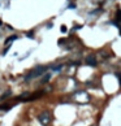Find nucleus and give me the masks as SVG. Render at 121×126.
<instances>
[{
	"instance_id": "1a4fd4ad",
	"label": "nucleus",
	"mask_w": 121,
	"mask_h": 126,
	"mask_svg": "<svg viewBox=\"0 0 121 126\" xmlns=\"http://www.w3.org/2000/svg\"><path fill=\"white\" fill-rule=\"evenodd\" d=\"M119 21H120V10H117V12H116V21L115 22L119 24Z\"/></svg>"
},
{
	"instance_id": "0eeeda50",
	"label": "nucleus",
	"mask_w": 121,
	"mask_h": 126,
	"mask_svg": "<svg viewBox=\"0 0 121 126\" xmlns=\"http://www.w3.org/2000/svg\"><path fill=\"white\" fill-rule=\"evenodd\" d=\"M51 69L54 70V72H60V70L63 69V65H54V66L51 68Z\"/></svg>"
},
{
	"instance_id": "4468645a",
	"label": "nucleus",
	"mask_w": 121,
	"mask_h": 126,
	"mask_svg": "<svg viewBox=\"0 0 121 126\" xmlns=\"http://www.w3.org/2000/svg\"><path fill=\"white\" fill-rule=\"evenodd\" d=\"M52 26H54V25H52V24H48V25H47V29H51Z\"/></svg>"
},
{
	"instance_id": "f8f14e48",
	"label": "nucleus",
	"mask_w": 121,
	"mask_h": 126,
	"mask_svg": "<svg viewBox=\"0 0 121 126\" xmlns=\"http://www.w3.org/2000/svg\"><path fill=\"white\" fill-rule=\"evenodd\" d=\"M66 30H68V29L65 27V25H63V26H61V33H66Z\"/></svg>"
},
{
	"instance_id": "20e7f679",
	"label": "nucleus",
	"mask_w": 121,
	"mask_h": 126,
	"mask_svg": "<svg viewBox=\"0 0 121 126\" xmlns=\"http://www.w3.org/2000/svg\"><path fill=\"white\" fill-rule=\"evenodd\" d=\"M16 39H18V35H10L9 38H7V39H5L4 43H5V45H7V44H9V43H12V42L16 40Z\"/></svg>"
},
{
	"instance_id": "9d476101",
	"label": "nucleus",
	"mask_w": 121,
	"mask_h": 126,
	"mask_svg": "<svg viewBox=\"0 0 121 126\" xmlns=\"http://www.w3.org/2000/svg\"><path fill=\"white\" fill-rule=\"evenodd\" d=\"M9 49H10V45H7V47L4 48V51H3V56H4V55H7V52H8Z\"/></svg>"
},
{
	"instance_id": "423d86ee",
	"label": "nucleus",
	"mask_w": 121,
	"mask_h": 126,
	"mask_svg": "<svg viewBox=\"0 0 121 126\" xmlns=\"http://www.w3.org/2000/svg\"><path fill=\"white\" fill-rule=\"evenodd\" d=\"M10 95H12V90H8L7 92H4V94L1 95V96H0V100H5V98L10 96Z\"/></svg>"
},
{
	"instance_id": "6e6552de",
	"label": "nucleus",
	"mask_w": 121,
	"mask_h": 126,
	"mask_svg": "<svg viewBox=\"0 0 121 126\" xmlns=\"http://www.w3.org/2000/svg\"><path fill=\"white\" fill-rule=\"evenodd\" d=\"M26 36H28V38H30V39H34V31H33V30H30V31H28V33H26Z\"/></svg>"
},
{
	"instance_id": "9b49d317",
	"label": "nucleus",
	"mask_w": 121,
	"mask_h": 126,
	"mask_svg": "<svg viewBox=\"0 0 121 126\" xmlns=\"http://www.w3.org/2000/svg\"><path fill=\"white\" fill-rule=\"evenodd\" d=\"M68 8H69V9H75V4H73V3H72V4L68 5Z\"/></svg>"
},
{
	"instance_id": "f257e3e1",
	"label": "nucleus",
	"mask_w": 121,
	"mask_h": 126,
	"mask_svg": "<svg viewBox=\"0 0 121 126\" xmlns=\"http://www.w3.org/2000/svg\"><path fill=\"white\" fill-rule=\"evenodd\" d=\"M46 70H47V66H43V65L33 68V69L25 75V81L29 82V81H31V79H34V78H38L39 75H42V74L46 73Z\"/></svg>"
},
{
	"instance_id": "ddd939ff",
	"label": "nucleus",
	"mask_w": 121,
	"mask_h": 126,
	"mask_svg": "<svg viewBox=\"0 0 121 126\" xmlns=\"http://www.w3.org/2000/svg\"><path fill=\"white\" fill-rule=\"evenodd\" d=\"M81 27H82V25H75L73 29H74V30H78V29H81Z\"/></svg>"
},
{
	"instance_id": "7ed1b4c3",
	"label": "nucleus",
	"mask_w": 121,
	"mask_h": 126,
	"mask_svg": "<svg viewBox=\"0 0 121 126\" xmlns=\"http://www.w3.org/2000/svg\"><path fill=\"white\" fill-rule=\"evenodd\" d=\"M86 64H87L89 66H96V65H98L96 57H95V56H93V55L87 56V57H86Z\"/></svg>"
},
{
	"instance_id": "39448f33",
	"label": "nucleus",
	"mask_w": 121,
	"mask_h": 126,
	"mask_svg": "<svg viewBox=\"0 0 121 126\" xmlns=\"http://www.w3.org/2000/svg\"><path fill=\"white\" fill-rule=\"evenodd\" d=\"M50 79H51V74L50 73H47V74H44L43 75V78H42V83H47V82H50Z\"/></svg>"
},
{
	"instance_id": "f03ea898",
	"label": "nucleus",
	"mask_w": 121,
	"mask_h": 126,
	"mask_svg": "<svg viewBox=\"0 0 121 126\" xmlns=\"http://www.w3.org/2000/svg\"><path fill=\"white\" fill-rule=\"evenodd\" d=\"M38 121L40 122V125L43 126H48L51 122V113L48 112V110H44V112H42L38 116Z\"/></svg>"
}]
</instances>
